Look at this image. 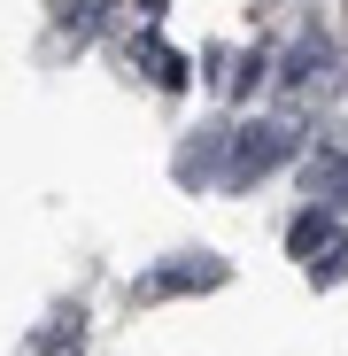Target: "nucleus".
Returning <instances> with one entry per match:
<instances>
[]
</instances>
